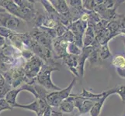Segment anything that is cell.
<instances>
[{
	"instance_id": "6da1fadb",
	"label": "cell",
	"mask_w": 125,
	"mask_h": 116,
	"mask_svg": "<svg viewBox=\"0 0 125 116\" xmlns=\"http://www.w3.org/2000/svg\"><path fill=\"white\" fill-rule=\"evenodd\" d=\"M59 69L57 66H55L54 63L52 61L49 63H46L42 67L41 71L37 74L36 80L37 84L45 88L48 92L58 91L62 88H59L58 86L54 84L51 80V74L54 71H58Z\"/></svg>"
},
{
	"instance_id": "7a4b0ae2",
	"label": "cell",
	"mask_w": 125,
	"mask_h": 116,
	"mask_svg": "<svg viewBox=\"0 0 125 116\" xmlns=\"http://www.w3.org/2000/svg\"><path fill=\"white\" fill-rule=\"evenodd\" d=\"M76 83V79L73 78L72 82L68 84V86L65 88L60 90L58 91H53V92H49L46 96V102L47 103L51 108H56V107L59 106L62 101L65 100L71 95L72 90L74 87V85Z\"/></svg>"
},
{
	"instance_id": "3957f363",
	"label": "cell",
	"mask_w": 125,
	"mask_h": 116,
	"mask_svg": "<svg viewBox=\"0 0 125 116\" xmlns=\"http://www.w3.org/2000/svg\"><path fill=\"white\" fill-rule=\"evenodd\" d=\"M43 66H44V61L37 56H33L30 61H27V63L24 64L23 70L25 76L32 82H35L36 77Z\"/></svg>"
},
{
	"instance_id": "277c9868",
	"label": "cell",
	"mask_w": 125,
	"mask_h": 116,
	"mask_svg": "<svg viewBox=\"0 0 125 116\" xmlns=\"http://www.w3.org/2000/svg\"><path fill=\"white\" fill-rule=\"evenodd\" d=\"M23 22V20L7 12L0 14V27H5L13 32L18 30Z\"/></svg>"
},
{
	"instance_id": "5b68a950",
	"label": "cell",
	"mask_w": 125,
	"mask_h": 116,
	"mask_svg": "<svg viewBox=\"0 0 125 116\" xmlns=\"http://www.w3.org/2000/svg\"><path fill=\"white\" fill-rule=\"evenodd\" d=\"M68 43L66 42L62 36L55 38L52 41V48L54 49L55 54L58 57L62 58L65 55L68 54L67 53V47Z\"/></svg>"
},
{
	"instance_id": "8992f818",
	"label": "cell",
	"mask_w": 125,
	"mask_h": 116,
	"mask_svg": "<svg viewBox=\"0 0 125 116\" xmlns=\"http://www.w3.org/2000/svg\"><path fill=\"white\" fill-rule=\"evenodd\" d=\"M93 48L92 46L83 47L80 55L78 56V72L79 76L83 77L84 74V65L86 59L89 58V56L92 53Z\"/></svg>"
},
{
	"instance_id": "52a82bcc",
	"label": "cell",
	"mask_w": 125,
	"mask_h": 116,
	"mask_svg": "<svg viewBox=\"0 0 125 116\" xmlns=\"http://www.w3.org/2000/svg\"><path fill=\"white\" fill-rule=\"evenodd\" d=\"M114 93H116V88L110 90V91L105 92L104 95H103L101 98H100L97 101L94 103L93 108L89 111L90 116H99V115H100V111H101L102 107H103V104H104V101H106V99L108 98V96L110 95L111 94H114Z\"/></svg>"
},
{
	"instance_id": "ba28073f",
	"label": "cell",
	"mask_w": 125,
	"mask_h": 116,
	"mask_svg": "<svg viewBox=\"0 0 125 116\" xmlns=\"http://www.w3.org/2000/svg\"><path fill=\"white\" fill-rule=\"evenodd\" d=\"M59 111L65 114H71L73 112V111L75 108V97L71 94V95L66 98L65 100L62 101L61 104L58 107Z\"/></svg>"
},
{
	"instance_id": "9c48e42d",
	"label": "cell",
	"mask_w": 125,
	"mask_h": 116,
	"mask_svg": "<svg viewBox=\"0 0 125 116\" xmlns=\"http://www.w3.org/2000/svg\"><path fill=\"white\" fill-rule=\"evenodd\" d=\"M21 91H23V90L20 87L16 89H12V90H10V91L6 93L5 97H4V99L6 101V102L12 108H13L14 106L17 104L16 98H17V96H18V94Z\"/></svg>"
},
{
	"instance_id": "30bf717a",
	"label": "cell",
	"mask_w": 125,
	"mask_h": 116,
	"mask_svg": "<svg viewBox=\"0 0 125 116\" xmlns=\"http://www.w3.org/2000/svg\"><path fill=\"white\" fill-rule=\"evenodd\" d=\"M50 2L58 14H64L69 12L70 9L64 0H51Z\"/></svg>"
},
{
	"instance_id": "8fae6325",
	"label": "cell",
	"mask_w": 125,
	"mask_h": 116,
	"mask_svg": "<svg viewBox=\"0 0 125 116\" xmlns=\"http://www.w3.org/2000/svg\"><path fill=\"white\" fill-rule=\"evenodd\" d=\"M94 30L93 28L91 27H89L86 28L85 31L84 33V37L83 39V47H88L92 45L94 41Z\"/></svg>"
},
{
	"instance_id": "7c38bea8",
	"label": "cell",
	"mask_w": 125,
	"mask_h": 116,
	"mask_svg": "<svg viewBox=\"0 0 125 116\" xmlns=\"http://www.w3.org/2000/svg\"><path fill=\"white\" fill-rule=\"evenodd\" d=\"M62 61L64 64L68 67V69L78 67V56L67 54L62 57Z\"/></svg>"
},
{
	"instance_id": "4fadbf2b",
	"label": "cell",
	"mask_w": 125,
	"mask_h": 116,
	"mask_svg": "<svg viewBox=\"0 0 125 116\" xmlns=\"http://www.w3.org/2000/svg\"><path fill=\"white\" fill-rule=\"evenodd\" d=\"M82 52V49L77 46L74 42L69 43L67 47V53L68 54H72L75 56H79L80 55Z\"/></svg>"
},
{
	"instance_id": "5bb4252c",
	"label": "cell",
	"mask_w": 125,
	"mask_h": 116,
	"mask_svg": "<svg viewBox=\"0 0 125 116\" xmlns=\"http://www.w3.org/2000/svg\"><path fill=\"white\" fill-rule=\"evenodd\" d=\"M113 64L117 68V70L125 69V58L123 56H117L113 60Z\"/></svg>"
},
{
	"instance_id": "9a60e30c",
	"label": "cell",
	"mask_w": 125,
	"mask_h": 116,
	"mask_svg": "<svg viewBox=\"0 0 125 116\" xmlns=\"http://www.w3.org/2000/svg\"><path fill=\"white\" fill-rule=\"evenodd\" d=\"M16 33L10 30V29H6V28L2 27H0V36L4 37L6 40V39H8V40H10Z\"/></svg>"
},
{
	"instance_id": "2e32d148",
	"label": "cell",
	"mask_w": 125,
	"mask_h": 116,
	"mask_svg": "<svg viewBox=\"0 0 125 116\" xmlns=\"http://www.w3.org/2000/svg\"><path fill=\"white\" fill-rule=\"evenodd\" d=\"M56 28L54 29H55V32H56V34H57V37H60L64 35V33H65L68 29L64 27V26L62 23H58L57 25H56Z\"/></svg>"
},
{
	"instance_id": "e0dca14e",
	"label": "cell",
	"mask_w": 125,
	"mask_h": 116,
	"mask_svg": "<svg viewBox=\"0 0 125 116\" xmlns=\"http://www.w3.org/2000/svg\"><path fill=\"white\" fill-rule=\"evenodd\" d=\"M62 37L63 38V40H64L66 42H68V44H69V43L74 42V40H75L74 34L72 33V32L70 30V29H68V30L64 33V35L62 36Z\"/></svg>"
},
{
	"instance_id": "ac0fdd59",
	"label": "cell",
	"mask_w": 125,
	"mask_h": 116,
	"mask_svg": "<svg viewBox=\"0 0 125 116\" xmlns=\"http://www.w3.org/2000/svg\"><path fill=\"white\" fill-rule=\"evenodd\" d=\"M100 56L102 59H106L107 57H109L110 56V53L107 45H104L103 46H100Z\"/></svg>"
},
{
	"instance_id": "d6986e66",
	"label": "cell",
	"mask_w": 125,
	"mask_h": 116,
	"mask_svg": "<svg viewBox=\"0 0 125 116\" xmlns=\"http://www.w3.org/2000/svg\"><path fill=\"white\" fill-rule=\"evenodd\" d=\"M83 7L86 10H93L97 5L95 1H83Z\"/></svg>"
},
{
	"instance_id": "ffe728a7",
	"label": "cell",
	"mask_w": 125,
	"mask_h": 116,
	"mask_svg": "<svg viewBox=\"0 0 125 116\" xmlns=\"http://www.w3.org/2000/svg\"><path fill=\"white\" fill-rule=\"evenodd\" d=\"M6 110L12 111V108L8 104L4 98H1V99H0V113H1L2 111H6Z\"/></svg>"
},
{
	"instance_id": "44dd1931",
	"label": "cell",
	"mask_w": 125,
	"mask_h": 116,
	"mask_svg": "<svg viewBox=\"0 0 125 116\" xmlns=\"http://www.w3.org/2000/svg\"><path fill=\"white\" fill-rule=\"evenodd\" d=\"M116 93L119 94L122 101H125V86H119L116 88Z\"/></svg>"
},
{
	"instance_id": "7402d4cb",
	"label": "cell",
	"mask_w": 125,
	"mask_h": 116,
	"mask_svg": "<svg viewBox=\"0 0 125 116\" xmlns=\"http://www.w3.org/2000/svg\"><path fill=\"white\" fill-rule=\"evenodd\" d=\"M68 6H71L72 8H82L83 7V1H74V0H69L66 1Z\"/></svg>"
},
{
	"instance_id": "603a6c76",
	"label": "cell",
	"mask_w": 125,
	"mask_h": 116,
	"mask_svg": "<svg viewBox=\"0 0 125 116\" xmlns=\"http://www.w3.org/2000/svg\"><path fill=\"white\" fill-rule=\"evenodd\" d=\"M10 87L9 85H2V86H0V99L1 98H4L3 97H5V95L6 94V93L10 91Z\"/></svg>"
},
{
	"instance_id": "cb8c5ba5",
	"label": "cell",
	"mask_w": 125,
	"mask_h": 116,
	"mask_svg": "<svg viewBox=\"0 0 125 116\" xmlns=\"http://www.w3.org/2000/svg\"><path fill=\"white\" fill-rule=\"evenodd\" d=\"M51 116H63V114L59 111H54L53 109H51Z\"/></svg>"
},
{
	"instance_id": "d4e9b609",
	"label": "cell",
	"mask_w": 125,
	"mask_h": 116,
	"mask_svg": "<svg viewBox=\"0 0 125 116\" xmlns=\"http://www.w3.org/2000/svg\"><path fill=\"white\" fill-rule=\"evenodd\" d=\"M6 40L4 37L0 36V50L6 45Z\"/></svg>"
},
{
	"instance_id": "484cf974",
	"label": "cell",
	"mask_w": 125,
	"mask_h": 116,
	"mask_svg": "<svg viewBox=\"0 0 125 116\" xmlns=\"http://www.w3.org/2000/svg\"><path fill=\"white\" fill-rule=\"evenodd\" d=\"M6 12V10L5 9L2 8V7H0V14L4 13V12Z\"/></svg>"
}]
</instances>
